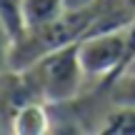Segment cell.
Instances as JSON below:
<instances>
[{
    "instance_id": "6da1fadb",
    "label": "cell",
    "mask_w": 135,
    "mask_h": 135,
    "mask_svg": "<svg viewBox=\"0 0 135 135\" xmlns=\"http://www.w3.org/2000/svg\"><path fill=\"white\" fill-rule=\"evenodd\" d=\"M23 73L28 75L38 98H43L50 105H63L68 100H75L78 93L83 90V83L88 80L78 58V43L53 50Z\"/></svg>"
},
{
    "instance_id": "ba28073f",
    "label": "cell",
    "mask_w": 135,
    "mask_h": 135,
    "mask_svg": "<svg viewBox=\"0 0 135 135\" xmlns=\"http://www.w3.org/2000/svg\"><path fill=\"white\" fill-rule=\"evenodd\" d=\"M13 45H15V38L13 33H10L8 28H5V23L0 20V80H3L10 70V58H13Z\"/></svg>"
},
{
    "instance_id": "3957f363",
    "label": "cell",
    "mask_w": 135,
    "mask_h": 135,
    "mask_svg": "<svg viewBox=\"0 0 135 135\" xmlns=\"http://www.w3.org/2000/svg\"><path fill=\"white\" fill-rule=\"evenodd\" d=\"M50 103H45L43 98H28V100L18 103L10 113V133L15 135H45L53 133V115L48 110Z\"/></svg>"
},
{
    "instance_id": "7a4b0ae2",
    "label": "cell",
    "mask_w": 135,
    "mask_h": 135,
    "mask_svg": "<svg viewBox=\"0 0 135 135\" xmlns=\"http://www.w3.org/2000/svg\"><path fill=\"white\" fill-rule=\"evenodd\" d=\"M130 53V28L98 30L78 40V58L88 80H115L125 70Z\"/></svg>"
},
{
    "instance_id": "277c9868",
    "label": "cell",
    "mask_w": 135,
    "mask_h": 135,
    "mask_svg": "<svg viewBox=\"0 0 135 135\" xmlns=\"http://www.w3.org/2000/svg\"><path fill=\"white\" fill-rule=\"evenodd\" d=\"M63 13H65V0H23L25 30L48 25L53 20H58Z\"/></svg>"
},
{
    "instance_id": "5b68a950",
    "label": "cell",
    "mask_w": 135,
    "mask_h": 135,
    "mask_svg": "<svg viewBox=\"0 0 135 135\" xmlns=\"http://www.w3.org/2000/svg\"><path fill=\"white\" fill-rule=\"evenodd\" d=\"M95 133H110V135H135V108L128 105H110L103 115Z\"/></svg>"
},
{
    "instance_id": "9c48e42d",
    "label": "cell",
    "mask_w": 135,
    "mask_h": 135,
    "mask_svg": "<svg viewBox=\"0 0 135 135\" xmlns=\"http://www.w3.org/2000/svg\"><path fill=\"white\" fill-rule=\"evenodd\" d=\"M100 0H65V13H85L93 10Z\"/></svg>"
},
{
    "instance_id": "30bf717a",
    "label": "cell",
    "mask_w": 135,
    "mask_h": 135,
    "mask_svg": "<svg viewBox=\"0 0 135 135\" xmlns=\"http://www.w3.org/2000/svg\"><path fill=\"white\" fill-rule=\"evenodd\" d=\"M123 73H135V53H133V58L128 60V65H125V70H123ZM123 73H120V75H123Z\"/></svg>"
},
{
    "instance_id": "52a82bcc",
    "label": "cell",
    "mask_w": 135,
    "mask_h": 135,
    "mask_svg": "<svg viewBox=\"0 0 135 135\" xmlns=\"http://www.w3.org/2000/svg\"><path fill=\"white\" fill-rule=\"evenodd\" d=\"M0 20L18 40L25 33V18H23V0H0Z\"/></svg>"
},
{
    "instance_id": "8fae6325",
    "label": "cell",
    "mask_w": 135,
    "mask_h": 135,
    "mask_svg": "<svg viewBox=\"0 0 135 135\" xmlns=\"http://www.w3.org/2000/svg\"><path fill=\"white\" fill-rule=\"evenodd\" d=\"M128 3H130V5H133V8H135V0H128Z\"/></svg>"
},
{
    "instance_id": "8992f818",
    "label": "cell",
    "mask_w": 135,
    "mask_h": 135,
    "mask_svg": "<svg viewBox=\"0 0 135 135\" xmlns=\"http://www.w3.org/2000/svg\"><path fill=\"white\" fill-rule=\"evenodd\" d=\"M108 100L110 105L135 108V73H123L108 83Z\"/></svg>"
}]
</instances>
